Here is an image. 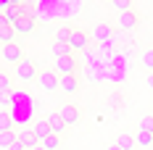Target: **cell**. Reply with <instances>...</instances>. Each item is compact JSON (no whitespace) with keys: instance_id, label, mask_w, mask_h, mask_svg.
I'll return each mask as SVG.
<instances>
[{"instance_id":"6da1fadb","label":"cell","mask_w":153,"mask_h":150,"mask_svg":"<svg viewBox=\"0 0 153 150\" xmlns=\"http://www.w3.org/2000/svg\"><path fill=\"white\" fill-rule=\"evenodd\" d=\"M37 63L32 58H21L16 63V79L19 82H24V84H29V82H37Z\"/></svg>"},{"instance_id":"7a4b0ae2","label":"cell","mask_w":153,"mask_h":150,"mask_svg":"<svg viewBox=\"0 0 153 150\" xmlns=\"http://www.w3.org/2000/svg\"><path fill=\"white\" fill-rule=\"evenodd\" d=\"M90 40H95L98 45L111 42V40H114V27H111L108 21H98V24L90 29Z\"/></svg>"},{"instance_id":"3957f363","label":"cell","mask_w":153,"mask_h":150,"mask_svg":"<svg viewBox=\"0 0 153 150\" xmlns=\"http://www.w3.org/2000/svg\"><path fill=\"white\" fill-rule=\"evenodd\" d=\"M58 82H61V76L56 74V71H50V69H45V71H40V74H37V87H40L42 92L58 90Z\"/></svg>"},{"instance_id":"277c9868","label":"cell","mask_w":153,"mask_h":150,"mask_svg":"<svg viewBox=\"0 0 153 150\" xmlns=\"http://www.w3.org/2000/svg\"><path fill=\"white\" fill-rule=\"evenodd\" d=\"M24 58V50L19 42H11V45H0V61H5V63H19V61Z\"/></svg>"},{"instance_id":"5b68a950","label":"cell","mask_w":153,"mask_h":150,"mask_svg":"<svg viewBox=\"0 0 153 150\" xmlns=\"http://www.w3.org/2000/svg\"><path fill=\"white\" fill-rule=\"evenodd\" d=\"M140 24V16L135 11H127V13H116V29L119 32H132Z\"/></svg>"},{"instance_id":"8992f818","label":"cell","mask_w":153,"mask_h":150,"mask_svg":"<svg viewBox=\"0 0 153 150\" xmlns=\"http://www.w3.org/2000/svg\"><path fill=\"white\" fill-rule=\"evenodd\" d=\"M76 71V58L74 55H63V58H56V74L58 76H69Z\"/></svg>"},{"instance_id":"52a82bcc","label":"cell","mask_w":153,"mask_h":150,"mask_svg":"<svg viewBox=\"0 0 153 150\" xmlns=\"http://www.w3.org/2000/svg\"><path fill=\"white\" fill-rule=\"evenodd\" d=\"M11 27L16 29V34H32V32H34V27H37V18H34L32 13H24L16 24H11Z\"/></svg>"},{"instance_id":"ba28073f","label":"cell","mask_w":153,"mask_h":150,"mask_svg":"<svg viewBox=\"0 0 153 150\" xmlns=\"http://www.w3.org/2000/svg\"><path fill=\"white\" fill-rule=\"evenodd\" d=\"M69 45H71V50H85V47L90 45V34H87L85 29H71Z\"/></svg>"},{"instance_id":"9c48e42d","label":"cell","mask_w":153,"mask_h":150,"mask_svg":"<svg viewBox=\"0 0 153 150\" xmlns=\"http://www.w3.org/2000/svg\"><path fill=\"white\" fill-rule=\"evenodd\" d=\"M16 137H19V142H21L27 150L40 148V140L34 137V132H32V129H19V134H16Z\"/></svg>"},{"instance_id":"30bf717a","label":"cell","mask_w":153,"mask_h":150,"mask_svg":"<svg viewBox=\"0 0 153 150\" xmlns=\"http://www.w3.org/2000/svg\"><path fill=\"white\" fill-rule=\"evenodd\" d=\"M58 113H61V119L66 121V126H71V124H76V121H79V108H76V105H61V108H58Z\"/></svg>"},{"instance_id":"8fae6325","label":"cell","mask_w":153,"mask_h":150,"mask_svg":"<svg viewBox=\"0 0 153 150\" xmlns=\"http://www.w3.org/2000/svg\"><path fill=\"white\" fill-rule=\"evenodd\" d=\"M58 90H61V92H66V95H74V92L79 90V79H76L74 74L61 76V82H58Z\"/></svg>"},{"instance_id":"7c38bea8","label":"cell","mask_w":153,"mask_h":150,"mask_svg":"<svg viewBox=\"0 0 153 150\" xmlns=\"http://www.w3.org/2000/svg\"><path fill=\"white\" fill-rule=\"evenodd\" d=\"M32 132H34V137L42 142L48 134H53V129H50V124H48V119H37L34 124H32Z\"/></svg>"},{"instance_id":"4fadbf2b","label":"cell","mask_w":153,"mask_h":150,"mask_svg":"<svg viewBox=\"0 0 153 150\" xmlns=\"http://www.w3.org/2000/svg\"><path fill=\"white\" fill-rule=\"evenodd\" d=\"M48 124H50L53 134H61L63 129H66V121L61 119V113H58V111H56V113H48Z\"/></svg>"},{"instance_id":"5bb4252c","label":"cell","mask_w":153,"mask_h":150,"mask_svg":"<svg viewBox=\"0 0 153 150\" xmlns=\"http://www.w3.org/2000/svg\"><path fill=\"white\" fill-rule=\"evenodd\" d=\"M13 37H16V29L11 24H3V27H0V45H11Z\"/></svg>"},{"instance_id":"9a60e30c","label":"cell","mask_w":153,"mask_h":150,"mask_svg":"<svg viewBox=\"0 0 153 150\" xmlns=\"http://www.w3.org/2000/svg\"><path fill=\"white\" fill-rule=\"evenodd\" d=\"M50 53H53V58H63V55H71V45H69V42H53Z\"/></svg>"},{"instance_id":"2e32d148","label":"cell","mask_w":153,"mask_h":150,"mask_svg":"<svg viewBox=\"0 0 153 150\" xmlns=\"http://www.w3.org/2000/svg\"><path fill=\"white\" fill-rule=\"evenodd\" d=\"M135 142H137L140 148H151V145H153V132L137 129V134H135Z\"/></svg>"},{"instance_id":"e0dca14e","label":"cell","mask_w":153,"mask_h":150,"mask_svg":"<svg viewBox=\"0 0 153 150\" xmlns=\"http://www.w3.org/2000/svg\"><path fill=\"white\" fill-rule=\"evenodd\" d=\"M116 145H119L122 150H132L135 145H137V142H135V137H132V134H127V132H122V134L116 137Z\"/></svg>"},{"instance_id":"ac0fdd59","label":"cell","mask_w":153,"mask_h":150,"mask_svg":"<svg viewBox=\"0 0 153 150\" xmlns=\"http://www.w3.org/2000/svg\"><path fill=\"white\" fill-rule=\"evenodd\" d=\"M40 148H45V150H58L61 148V137L58 134H48L42 142H40Z\"/></svg>"},{"instance_id":"d6986e66","label":"cell","mask_w":153,"mask_h":150,"mask_svg":"<svg viewBox=\"0 0 153 150\" xmlns=\"http://www.w3.org/2000/svg\"><path fill=\"white\" fill-rule=\"evenodd\" d=\"M16 140H19V137H16V132H0V148L8 150V148L16 142Z\"/></svg>"},{"instance_id":"ffe728a7","label":"cell","mask_w":153,"mask_h":150,"mask_svg":"<svg viewBox=\"0 0 153 150\" xmlns=\"http://www.w3.org/2000/svg\"><path fill=\"white\" fill-rule=\"evenodd\" d=\"M111 8L116 13H127V11H132V0H111Z\"/></svg>"},{"instance_id":"44dd1931","label":"cell","mask_w":153,"mask_h":150,"mask_svg":"<svg viewBox=\"0 0 153 150\" xmlns=\"http://www.w3.org/2000/svg\"><path fill=\"white\" fill-rule=\"evenodd\" d=\"M71 29H74V27H66V24H63V27H58V29H56V42H69Z\"/></svg>"},{"instance_id":"7402d4cb","label":"cell","mask_w":153,"mask_h":150,"mask_svg":"<svg viewBox=\"0 0 153 150\" xmlns=\"http://www.w3.org/2000/svg\"><path fill=\"white\" fill-rule=\"evenodd\" d=\"M0 132H13V121L5 111H0Z\"/></svg>"},{"instance_id":"603a6c76","label":"cell","mask_w":153,"mask_h":150,"mask_svg":"<svg viewBox=\"0 0 153 150\" xmlns=\"http://www.w3.org/2000/svg\"><path fill=\"white\" fill-rule=\"evenodd\" d=\"M140 63H143V69H148L153 74V47H148L145 53H143V58H140Z\"/></svg>"},{"instance_id":"cb8c5ba5","label":"cell","mask_w":153,"mask_h":150,"mask_svg":"<svg viewBox=\"0 0 153 150\" xmlns=\"http://www.w3.org/2000/svg\"><path fill=\"white\" fill-rule=\"evenodd\" d=\"M137 129H145V132H153V116H151V113H145V116L140 119Z\"/></svg>"},{"instance_id":"d4e9b609","label":"cell","mask_w":153,"mask_h":150,"mask_svg":"<svg viewBox=\"0 0 153 150\" xmlns=\"http://www.w3.org/2000/svg\"><path fill=\"white\" fill-rule=\"evenodd\" d=\"M3 92H11V76L0 71V95H3Z\"/></svg>"},{"instance_id":"484cf974","label":"cell","mask_w":153,"mask_h":150,"mask_svg":"<svg viewBox=\"0 0 153 150\" xmlns=\"http://www.w3.org/2000/svg\"><path fill=\"white\" fill-rule=\"evenodd\" d=\"M8 150H24V145H21V142L16 140V142H13V145H11V148H8Z\"/></svg>"},{"instance_id":"4316f807","label":"cell","mask_w":153,"mask_h":150,"mask_svg":"<svg viewBox=\"0 0 153 150\" xmlns=\"http://www.w3.org/2000/svg\"><path fill=\"white\" fill-rule=\"evenodd\" d=\"M145 84H148V90H153V74H148V79H145Z\"/></svg>"},{"instance_id":"83f0119b","label":"cell","mask_w":153,"mask_h":150,"mask_svg":"<svg viewBox=\"0 0 153 150\" xmlns=\"http://www.w3.org/2000/svg\"><path fill=\"white\" fill-rule=\"evenodd\" d=\"M5 5H21V0H5Z\"/></svg>"},{"instance_id":"f1b7e54d","label":"cell","mask_w":153,"mask_h":150,"mask_svg":"<svg viewBox=\"0 0 153 150\" xmlns=\"http://www.w3.org/2000/svg\"><path fill=\"white\" fill-rule=\"evenodd\" d=\"M3 24H8V21H5V16L0 13V27H3Z\"/></svg>"},{"instance_id":"f546056e","label":"cell","mask_w":153,"mask_h":150,"mask_svg":"<svg viewBox=\"0 0 153 150\" xmlns=\"http://www.w3.org/2000/svg\"><path fill=\"white\" fill-rule=\"evenodd\" d=\"M108 150H122V148H119V145H111V148H108Z\"/></svg>"},{"instance_id":"4dcf8cb0","label":"cell","mask_w":153,"mask_h":150,"mask_svg":"<svg viewBox=\"0 0 153 150\" xmlns=\"http://www.w3.org/2000/svg\"><path fill=\"white\" fill-rule=\"evenodd\" d=\"M34 150H45V148H34Z\"/></svg>"},{"instance_id":"1f68e13d","label":"cell","mask_w":153,"mask_h":150,"mask_svg":"<svg viewBox=\"0 0 153 150\" xmlns=\"http://www.w3.org/2000/svg\"><path fill=\"white\" fill-rule=\"evenodd\" d=\"M106 3H111V0H106Z\"/></svg>"},{"instance_id":"d6a6232c","label":"cell","mask_w":153,"mask_h":150,"mask_svg":"<svg viewBox=\"0 0 153 150\" xmlns=\"http://www.w3.org/2000/svg\"><path fill=\"white\" fill-rule=\"evenodd\" d=\"M24 150H27V148H24Z\"/></svg>"}]
</instances>
